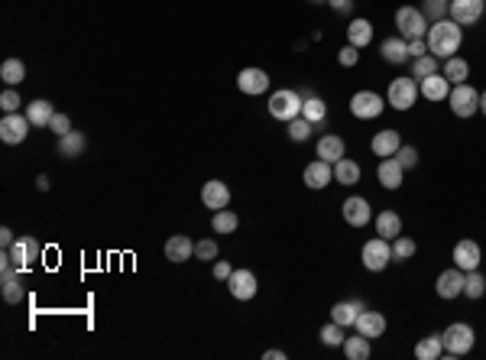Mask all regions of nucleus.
<instances>
[{
    "mask_svg": "<svg viewBox=\"0 0 486 360\" xmlns=\"http://www.w3.org/2000/svg\"><path fill=\"white\" fill-rule=\"evenodd\" d=\"M402 176H405V169H402V162L395 159V156H386V159L376 166V179H380V185L383 189H399L402 185Z\"/></svg>",
    "mask_w": 486,
    "mask_h": 360,
    "instance_id": "f3484780",
    "label": "nucleus"
},
{
    "mask_svg": "<svg viewBox=\"0 0 486 360\" xmlns=\"http://www.w3.org/2000/svg\"><path fill=\"white\" fill-rule=\"evenodd\" d=\"M350 114L357 120H376L383 114V98L376 91H357L350 98Z\"/></svg>",
    "mask_w": 486,
    "mask_h": 360,
    "instance_id": "1a4fd4ad",
    "label": "nucleus"
},
{
    "mask_svg": "<svg viewBox=\"0 0 486 360\" xmlns=\"http://www.w3.org/2000/svg\"><path fill=\"white\" fill-rule=\"evenodd\" d=\"M448 104H451V111H454L457 117H473L480 111V91L473 88V84H454L451 88V94H448Z\"/></svg>",
    "mask_w": 486,
    "mask_h": 360,
    "instance_id": "423d86ee",
    "label": "nucleus"
},
{
    "mask_svg": "<svg viewBox=\"0 0 486 360\" xmlns=\"http://www.w3.org/2000/svg\"><path fill=\"white\" fill-rule=\"evenodd\" d=\"M363 312V305L360 302H337L334 308H331V322H337V325H357V315Z\"/></svg>",
    "mask_w": 486,
    "mask_h": 360,
    "instance_id": "7c9ffc66",
    "label": "nucleus"
},
{
    "mask_svg": "<svg viewBox=\"0 0 486 360\" xmlns=\"http://www.w3.org/2000/svg\"><path fill=\"white\" fill-rule=\"evenodd\" d=\"M441 75L448 78L451 84H463L467 78H470V65H467L460 55H451V59H444V69H441Z\"/></svg>",
    "mask_w": 486,
    "mask_h": 360,
    "instance_id": "c85d7f7f",
    "label": "nucleus"
},
{
    "mask_svg": "<svg viewBox=\"0 0 486 360\" xmlns=\"http://www.w3.org/2000/svg\"><path fill=\"white\" fill-rule=\"evenodd\" d=\"M84 153V133L78 130H69L65 137H59V156H65V159H75V156Z\"/></svg>",
    "mask_w": 486,
    "mask_h": 360,
    "instance_id": "72a5a7b5",
    "label": "nucleus"
},
{
    "mask_svg": "<svg viewBox=\"0 0 486 360\" xmlns=\"http://www.w3.org/2000/svg\"><path fill=\"white\" fill-rule=\"evenodd\" d=\"M0 78H4V81L13 88V84H20L26 78V65L20 59H7L4 65H0Z\"/></svg>",
    "mask_w": 486,
    "mask_h": 360,
    "instance_id": "c9c22d12",
    "label": "nucleus"
},
{
    "mask_svg": "<svg viewBox=\"0 0 486 360\" xmlns=\"http://www.w3.org/2000/svg\"><path fill=\"white\" fill-rule=\"evenodd\" d=\"M49 130H52V133H55V137H65V133H69V130H72V123H69V117H65V114H55V117H52V120H49Z\"/></svg>",
    "mask_w": 486,
    "mask_h": 360,
    "instance_id": "8fccbe9b",
    "label": "nucleus"
},
{
    "mask_svg": "<svg viewBox=\"0 0 486 360\" xmlns=\"http://www.w3.org/2000/svg\"><path fill=\"white\" fill-rule=\"evenodd\" d=\"M195 257L198 260H214V257H217V244H214V240H198Z\"/></svg>",
    "mask_w": 486,
    "mask_h": 360,
    "instance_id": "09e8293b",
    "label": "nucleus"
},
{
    "mask_svg": "<svg viewBox=\"0 0 486 360\" xmlns=\"http://www.w3.org/2000/svg\"><path fill=\"white\" fill-rule=\"evenodd\" d=\"M451 10V0H425V7H422V13L428 16V20H444Z\"/></svg>",
    "mask_w": 486,
    "mask_h": 360,
    "instance_id": "c03bdc74",
    "label": "nucleus"
},
{
    "mask_svg": "<svg viewBox=\"0 0 486 360\" xmlns=\"http://www.w3.org/2000/svg\"><path fill=\"white\" fill-rule=\"evenodd\" d=\"M302 117H308L312 123H321L327 117V104L321 98H315V94H308L305 104H302Z\"/></svg>",
    "mask_w": 486,
    "mask_h": 360,
    "instance_id": "4c0bfd02",
    "label": "nucleus"
},
{
    "mask_svg": "<svg viewBox=\"0 0 486 360\" xmlns=\"http://www.w3.org/2000/svg\"><path fill=\"white\" fill-rule=\"evenodd\" d=\"M357 331L363 337H383L386 334V315L383 312H360L357 315Z\"/></svg>",
    "mask_w": 486,
    "mask_h": 360,
    "instance_id": "412c9836",
    "label": "nucleus"
},
{
    "mask_svg": "<svg viewBox=\"0 0 486 360\" xmlns=\"http://www.w3.org/2000/svg\"><path fill=\"white\" fill-rule=\"evenodd\" d=\"M415 250H418V244L412 237H405V234H399V237L392 240V260H399V263L412 260V257H415Z\"/></svg>",
    "mask_w": 486,
    "mask_h": 360,
    "instance_id": "58836bf2",
    "label": "nucleus"
},
{
    "mask_svg": "<svg viewBox=\"0 0 486 360\" xmlns=\"http://www.w3.org/2000/svg\"><path fill=\"white\" fill-rule=\"evenodd\" d=\"M360 176H363V169H360V162L347 159V156L334 162V182H341V185H357V182H360Z\"/></svg>",
    "mask_w": 486,
    "mask_h": 360,
    "instance_id": "cd10ccee",
    "label": "nucleus"
},
{
    "mask_svg": "<svg viewBox=\"0 0 486 360\" xmlns=\"http://www.w3.org/2000/svg\"><path fill=\"white\" fill-rule=\"evenodd\" d=\"M373 218L370 211V201L360 198V195H350L347 201H344V221L350 224V227H366Z\"/></svg>",
    "mask_w": 486,
    "mask_h": 360,
    "instance_id": "ddd939ff",
    "label": "nucleus"
},
{
    "mask_svg": "<svg viewBox=\"0 0 486 360\" xmlns=\"http://www.w3.org/2000/svg\"><path fill=\"white\" fill-rule=\"evenodd\" d=\"M441 354H444V341H441V334H428L415 344V357L418 360H438Z\"/></svg>",
    "mask_w": 486,
    "mask_h": 360,
    "instance_id": "473e14b6",
    "label": "nucleus"
},
{
    "mask_svg": "<svg viewBox=\"0 0 486 360\" xmlns=\"http://www.w3.org/2000/svg\"><path fill=\"white\" fill-rule=\"evenodd\" d=\"M395 159L402 162V169H412L418 162V150L415 146H399V150H395Z\"/></svg>",
    "mask_w": 486,
    "mask_h": 360,
    "instance_id": "49530a36",
    "label": "nucleus"
},
{
    "mask_svg": "<svg viewBox=\"0 0 486 360\" xmlns=\"http://www.w3.org/2000/svg\"><path fill=\"white\" fill-rule=\"evenodd\" d=\"M480 111H483V114H486V91L480 94Z\"/></svg>",
    "mask_w": 486,
    "mask_h": 360,
    "instance_id": "13d9d810",
    "label": "nucleus"
},
{
    "mask_svg": "<svg viewBox=\"0 0 486 360\" xmlns=\"http://www.w3.org/2000/svg\"><path fill=\"white\" fill-rule=\"evenodd\" d=\"M237 224H240V218H237L230 208H220V211H214V218H211L214 234H234Z\"/></svg>",
    "mask_w": 486,
    "mask_h": 360,
    "instance_id": "f704fd0d",
    "label": "nucleus"
},
{
    "mask_svg": "<svg viewBox=\"0 0 486 360\" xmlns=\"http://www.w3.org/2000/svg\"><path fill=\"white\" fill-rule=\"evenodd\" d=\"M266 360H286V351H266Z\"/></svg>",
    "mask_w": 486,
    "mask_h": 360,
    "instance_id": "4d7b16f0",
    "label": "nucleus"
},
{
    "mask_svg": "<svg viewBox=\"0 0 486 360\" xmlns=\"http://www.w3.org/2000/svg\"><path fill=\"white\" fill-rule=\"evenodd\" d=\"M428 55V43L425 39H409V59H422Z\"/></svg>",
    "mask_w": 486,
    "mask_h": 360,
    "instance_id": "3c124183",
    "label": "nucleus"
},
{
    "mask_svg": "<svg viewBox=\"0 0 486 360\" xmlns=\"http://www.w3.org/2000/svg\"><path fill=\"white\" fill-rule=\"evenodd\" d=\"M360 260H363V266L370 269V273H383V269L392 263V247H389L386 237H373V240H366L363 244Z\"/></svg>",
    "mask_w": 486,
    "mask_h": 360,
    "instance_id": "39448f33",
    "label": "nucleus"
},
{
    "mask_svg": "<svg viewBox=\"0 0 486 360\" xmlns=\"http://www.w3.org/2000/svg\"><path fill=\"white\" fill-rule=\"evenodd\" d=\"M483 10H486V0H451V20L454 23H460V26H470V23H477L480 16H483Z\"/></svg>",
    "mask_w": 486,
    "mask_h": 360,
    "instance_id": "9b49d317",
    "label": "nucleus"
},
{
    "mask_svg": "<svg viewBox=\"0 0 486 360\" xmlns=\"http://www.w3.org/2000/svg\"><path fill=\"white\" fill-rule=\"evenodd\" d=\"M380 55H383V62H389V65H402V62H409V39H402V36L383 39Z\"/></svg>",
    "mask_w": 486,
    "mask_h": 360,
    "instance_id": "aec40b11",
    "label": "nucleus"
},
{
    "mask_svg": "<svg viewBox=\"0 0 486 360\" xmlns=\"http://www.w3.org/2000/svg\"><path fill=\"white\" fill-rule=\"evenodd\" d=\"M451 88H454V84H451L448 78L441 75V72H434V75L422 78V88H418V91L425 94L428 101H444V98L451 94Z\"/></svg>",
    "mask_w": 486,
    "mask_h": 360,
    "instance_id": "4be33fe9",
    "label": "nucleus"
},
{
    "mask_svg": "<svg viewBox=\"0 0 486 360\" xmlns=\"http://www.w3.org/2000/svg\"><path fill=\"white\" fill-rule=\"evenodd\" d=\"M370 146L376 156H395V150L402 146V140H399V130H380L370 140Z\"/></svg>",
    "mask_w": 486,
    "mask_h": 360,
    "instance_id": "a878e982",
    "label": "nucleus"
},
{
    "mask_svg": "<svg viewBox=\"0 0 486 360\" xmlns=\"http://www.w3.org/2000/svg\"><path fill=\"white\" fill-rule=\"evenodd\" d=\"M36 189H39V192H49V176H39L36 179Z\"/></svg>",
    "mask_w": 486,
    "mask_h": 360,
    "instance_id": "6e6d98bb",
    "label": "nucleus"
},
{
    "mask_svg": "<svg viewBox=\"0 0 486 360\" xmlns=\"http://www.w3.org/2000/svg\"><path fill=\"white\" fill-rule=\"evenodd\" d=\"M321 341H324L327 347H344V325L331 322L321 328Z\"/></svg>",
    "mask_w": 486,
    "mask_h": 360,
    "instance_id": "79ce46f5",
    "label": "nucleus"
},
{
    "mask_svg": "<svg viewBox=\"0 0 486 360\" xmlns=\"http://www.w3.org/2000/svg\"><path fill=\"white\" fill-rule=\"evenodd\" d=\"M230 273H234V266H230L227 260H217V263H214V279H230Z\"/></svg>",
    "mask_w": 486,
    "mask_h": 360,
    "instance_id": "603ef678",
    "label": "nucleus"
},
{
    "mask_svg": "<svg viewBox=\"0 0 486 360\" xmlns=\"http://www.w3.org/2000/svg\"><path fill=\"white\" fill-rule=\"evenodd\" d=\"M347 43H350V46H357V49L370 46V43H373V23H370V20H363V16L350 20V26H347Z\"/></svg>",
    "mask_w": 486,
    "mask_h": 360,
    "instance_id": "b1692460",
    "label": "nucleus"
},
{
    "mask_svg": "<svg viewBox=\"0 0 486 360\" xmlns=\"http://www.w3.org/2000/svg\"><path fill=\"white\" fill-rule=\"evenodd\" d=\"M395 26L402 39H425L428 33V16L418 7H399L395 10Z\"/></svg>",
    "mask_w": 486,
    "mask_h": 360,
    "instance_id": "20e7f679",
    "label": "nucleus"
},
{
    "mask_svg": "<svg viewBox=\"0 0 486 360\" xmlns=\"http://www.w3.org/2000/svg\"><path fill=\"white\" fill-rule=\"evenodd\" d=\"M434 72H438V59H434L431 52H428V55H422V59H415V62H412V78H415V81H422V78L434 75Z\"/></svg>",
    "mask_w": 486,
    "mask_h": 360,
    "instance_id": "ea45409f",
    "label": "nucleus"
},
{
    "mask_svg": "<svg viewBox=\"0 0 486 360\" xmlns=\"http://www.w3.org/2000/svg\"><path fill=\"white\" fill-rule=\"evenodd\" d=\"M327 4H331L337 13H350V0H327Z\"/></svg>",
    "mask_w": 486,
    "mask_h": 360,
    "instance_id": "5fc2aeb1",
    "label": "nucleus"
},
{
    "mask_svg": "<svg viewBox=\"0 0 486 360\" xmlns=\"http://www.w3.org/2000/svg\"><path fill=\"white\" fill-rule=\"evenodd\" d=\"M373 354L370 347V337H363L357 331V337H344V357L347 360H366Z\"/></svg>",
    "mask_w": 486,
    "mask_h": 360,
    "instance_id": "c756f323",
    "label": "nucleus"
},
{
    "mask_svg": "<svg viewBox=\"0 0 486 360\" xmlns=\"http://www.w3.org/2000/svg\"><path fill=\"white\" fill-rule=\"evenodd\" d=\"M376 234L386 240H395L402 234V218L395 215V211H380V215H376Z\"/></svg>",
    "mask_w": 486,
    "mask_h": 360,
    "instance_id": "bb28decb",
    "label": "nucleus"
},
{
    "mask_svg": "<svg viewBox=\"0 0 486 360\" xmlns=\"http://www.w3.org/2000/svg\"><path fill=\"white\" fill-rule=\"evenodd\" d=\"M441 341H444V354L448 357H463V354H470L477 334H473V328L467 322H454L441 331Z\"/></svg>",
    "mask_w": 486,
    "mask_h": 360,
    "instance_id": "f03ea898",
    "label": "nucleus"
},
{
    "mask_svg": "<svg viewBox=\"0 0 486 360\" xmlns=\"http://www.w3.org/2000/svg\"><path fill=\"white\" fill-rule=\"evenodd\" d=\"M312 4H327V0H312Z\"/></svg>",
    "mask_w": 486,
    "mask_h": 360,
    "instance_id": "bf43d9fd",
    "label": "nucleus"
},
{
    "mask_svg": "<svg viewBox=\"0 0 486 360\" xmlns=\"http://www.w3.org/2000/svg\"><path fill=\"white\" fill-rule=\"evenodd\" d=\"M227 289L230 296H234L237 302H250L253 296H256V276H253V269H234L227 279Z\"/></svg>",
    "mask_w": 486,
    "mask_h": 360,
    "instance_id": "9d476101",
    "label": "nucleus"
},
{
    "mask_svg": "<svg viewBox=\"0 0 486 360\" xmlns=\"http://www.w3.org/2000/svg\"><path fill=\"white\" fill-rule=\"evenodd\" d=\"M418 84H415V78L412 75H405V78H392L389 81V91H386V101L392 104L395 111H409L412 104H415V98H418Z\"/></svg>",
    "mask_w": 486,
    "mask_h": 360,
    "instance_id": "0eeeda50",
    "label": "nucleus"
},
{
    "mask_svg": "<svg viewBox=\"0 0 486 360\" xmlns=\"http://www.w3.org/2000/svg\"><path fill=\"white\" fill-rule=\"evenodd\" d=\"M26 117H30V123L33 127H49V120L55 117V111H52V104L49 101H33V104H26Z\"/></svg>",
    "mask_w": 486,
    "mask_h": 360,
    "instance_id": "2f4dec72",
    "label": "nucleus"
},
{
    "mask_svg": "<svg viewBox=\"0 0 486 360\" xmlns=\"http://www.w3.org/2000/svg\"><path fill=\"white\" fill-rule=\"evenodd\" d=\"M7 253L13 257L16 266L26 269V266H33V263L39 260V240H36V237H16L13 247H10Z\"/></svg>",
    "mask_w": 486,
    "mask_h": 360,
    "instance_id": "4468645a",
    "label": "nucleus"
},
{
    "mask_svg": "<svg viewBox=\"0 0 486 360\" xmlns=\"http://www.w3.org/2000/svg\"><path fill=\"white\" fill-rule=\"evenodd\" d=\"M463 269H444L438 276V283H434V289H438V296L441 299H457V296H463Z\"/></svg>",
    "mask_w": 486,
    "mask_h": 360,
    "instance_id": "2eb2a0df",
    "label": "nucleus"
},
{
    "mask_svg": "<svg viewBox=\"0 0 486 360\" xmlns=\"http://www.w3.org/2000/svg\"><path fill=\"white\" fill-rule=\"evenodd\" d=\"M286 127H289V137L295 140V143H302V140H308V137H312V127H315V123L308 120V117H302V114H298L295 120H289V123H286Z\"/></svg>",
    "mask_w": 486,
    "mask_h": 360,
    "instance_id": "a19ab883",
    "label": "nucleus"
},
{
    "mask_svg": "<svg viewBox=\"0 0 486 360\" xmlns=\"http://www.w3.org/2000/svg\"><path fill=\"white\" fill-rule=\"evenodd\" d=\"M201 201H205V208H211V211L227 208L230 205V189H227V182H220V179H211V182H205V189H201Z\"/></svg>",
    "mask_w": 486,
    "mask_h": 360,
    "instance_id": "dca6fc26",
    "label": "nucleus"
},
{
    "mask_svg": "<svg viewBox=\"0 0 486 360\" xmlns=\"http://www.w3.org/2000/svg\"><path fill=\"white\" fill-rule=\"evenodd\" d=\"M20 104H23V101H20V94H16L13 88H7V91L0 94V108H4V114H16Z\"/></svg>",
    "mask_w": 486,
    "mask_h": 360,
    "instance_id": "a18cd8bd",
    "label": "nucleus"
},
{
    "mask_svg": "<svg viewBox=\"0 0 486 360\" xmlns=\"http://www.w3.org/2000/svg\"><path fill=\"white\" fill-rule=\"evenodd\" d=\"M302 104H305V98L298 91H292V88H279L276 94H269V114L282 123L295 120V117L302 114Z\"/></svg>",
    "mask_w": 486,
    "mask_h": 360,
    "instance_id": "7ed1b4c3",
    "label": "nucleus"
},
{
    "mask_svg": "<svg viewBox=\"0 0 486 360\" xmlns=\"http://www.w3.org/2000/svg\"><path fill=\"white\" fill-rule=\"evenodd\" d=\"M191 253H195V244H191L185 234H175V237L166 240V260L185 263V260H191Z\"/></svg>",
    "mask_w": 486,
    "mask_h": 360,
    "instance_id": "5701e85b",
    "label": "nucleus"
},
{
    "mask_svg": "<svg viewBox=\"0 0 486 360\" xmlns=\"http://www.w3.org/2000/svg\"><path fill=\"white\" fill-rule=\"evenodd\" d=\"M13 230L10 227H0V247H4V250H10V247H13Z\"/></svg>",
    "mask_w": 486,
    "mask_h": 360,
    "instance_id": "864d4df0",
    "label": "nucleus"
},
{
    "mask_svg": "<svg viewBox=\"0 0 486 360\" xmlns=\"http://www.w3.org/2000/svg\"><path fill=\"white\" fill-rule=\"evenodd\" d=\"M454 266L463 269V273H470V269L480 266V247L477 240H460L454 247Z\"/></svg>",
    "mask_w": 486,
    "mask_h": 360,
    "instance_id": "6ab92c4d",
    "label": "nucleus"
},
{
    "mask_svg": "<svg viewBox=\"0 0 486 360\" xmlns=\"http://www.w3.org/2000/svg\"><path fill=\"white\" fill-rule=\"evenodd\" d=\"M318 159H324V162H331L334 166L337 159H344V140L341 137H334V133H327V137H321L318 140Z\"/></svg>",
    "mask_w": 486,
    "mask_h": 360,
    "instance_id": "393cba45",
    "label": "nucleus"
},
{
    "mask_svg": "<svg viewBox=\"0 0 486 360\" xmlns=\"http://www.w3.org/2000/svg\"><path fill=\"white\" fill-rule=\"evenodd\" d=\"M237 88H240L243 94H263L269 88V75L263 69H243L240 75H237Z\"/></svg>",
    "mask_w": 486,
    "mask_h": 360,
    "instance_id": "a211bd4d",
    "label": "nucleus"
},
{
    "mask_svg": "<svg viewBox=\"0 0 486 360\" xmlns=\"http://www.w3.org/2000/svg\"><path fill=\"white\" fill-rule=\"evenodd\" d=\"M4 302H10V305H20V302H23V286H20V276L4 279Z\"/></svg>",
    "mask_w": 486,
    "mask_h": 360,
    "instance_id": "37998d69",
    "label": "nucleus"
},
{
    "mask_svg": "<svg viewBox=\"0 0 486 360\" xmlns=\"http://www.w3.org/2000/svg\"><path fill=\"white\" fill-rule=\"evenodd\" d=\"M337 62H341L344 69H354V65H357V62H360V52H357V46H350V43H347V46H344L341 52H337Z\"/></svg>",
    "mask_w": 486,
    "mask_h": 360,
    "instance_id": "de8ad7c7",
    "label": "nucleus"
},
{
    "mask_svg": "<svg viewBox=\"0 0 486 360\" xmlns=\"http://www.w3.org/2000/svg\"><path fill=\"white\" fill-rule=\"evenodd\" d=\"M425 43L434 59H451V55H457V49L463 43V30L454 20H434L425 33Z\"/></svg>",
    "mask_w": 486,
    "mask_h": 360,
    "instance_id": "f257e3e1",
    "label": "nucleus"
},
{
    "mask_svg": "<svg viewBox=\"0 0 486 360\" xmlns=\"http://www.w3.org/2000/svg\"><path fill=\"white\" fill-rule=\"evenodd\" d=\"M30 127H33L30 117L20 114V111H16V114H4V120H0V140L7 146H20L30 137Z\"/></svg>",
    "mask_w": 486,
    "mask_h": 360,
    "instance_id": "6e6552de",
    "label": "nucleus"
},
{
    "mask_svg": "<svg viewBox=\"0 0 486 360\" xmlns=\"http://www.w3.org/2000/svg\"><path fill=\"white\" fill-rule=\"evenodd\" d=\"M331 179H334V169H331V162L324 159H315L305 166L302 172V182L312 189V192H318V189H324V185H331Z\"/></svg>",
    "mask_w": 486,
    "mask_h": 360,
    "instance_id": "f8f14e48",
    "label": "nucleus"
},
{
    "mask_svg": "<svg viewBox=\"0 0 486 360\" xmlns=\"http://www.w3.org/2000/svg\"><path fill=\"white\" fill-rule=\"evenodd\" d=\"M463 296H467V299H483L486 296V279L480 276L477 269H470V273L463 276Z\"/></svg>",
    "mask_w": 486,
    "mask_h": 360,
    "instance_id": "e433bc0d",
    "label": "nucleus"
}]
</instances>
